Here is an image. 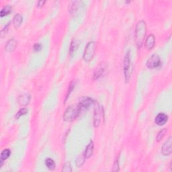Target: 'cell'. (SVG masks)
I'll list each match as a JSON object with an SVG mask.
<instances>
[{"label": "cell", "instance_id": "cell-24", "mask_svg": "<svg viewBox=\"0 0 172 172\" xmlns=\"http://www.w3.org/2000/svg\"><path fill=\"white\" fill-rule=\"evenodd\" d=\"M75 82H72L71 83H70V85H69V89H68V91H67V96H66V99H65V100L64 101H66L67 98H68V97L71 94V91L72 90H73V88L75 87Z\"/></svg>", "mask_w": 172, "mask_h": 172}, {"label": "cell", "instance_id": "cell-16", "mask_svg": "<svg viewBox=\"0 0 172 172\" xmlns=\"http://www.w3.org/2000/svg\"><path fill=\"white\" fill-rule=\"evenodd\" d=\"M11 154L10 150L8 149H4L1 153V156H0V162H1V165L0 166H2L3 163H4V161L6 160L7 159L10 157V155Z\"/></svg>", "mask_w": 172, "mask_h": 172}, {"label": "cell", "instance_id": "cell-22", "mask_svg": "<svg viewBox=\"0 0 172 172\" xmlns=\"http://www.w3.org/2000/svg\"><path fill=\"white\" fill-rule=\"evenodd\" d=\"M62 171L64 172H71L72 169H71V165H70V163L68 162L64 163V165L63 167V169H62Z\"/></svg>", "mask_w": 172, "mask_h": 172}, {"label": "cell", "instance_id": "cell-20", "mask_svg": "<svg viewBox=\"0 0 172 172\" xmlns=\"http://www.w3.org/2000/svg\"><path fill=\"white\" fill-rule=\"evenodd\" d=\"M166 132H167V130L165 128H163L162 129V130L159 132V133L157 136V141L158 142H159L163 138V136H165Z\"/></svg>", "mask_w": 172, "mask_h": 172}, {"label": "cell", "instance_id": "cell-5", "mask_svg": "<svg viewBox=\"0 0 172 172\" xmlns=\"http://www.w3.org/2000/svg\"><path fill=\"white\" fill-rule=\"evenodd\" d=\"M161 65V59L159 55H153L150 57L148 59L147 62V67L149 69H155Z\"/></svg>", "mask_w": 172, "mask_h": 172}, {"label": "cell", "instance_id": "cell-17", "mask_svg": "<svg viewBox=\"0 0 172 172\" xmlns=\"http://www.w3.org/2000/svg\"><path fill=\"white\" fill-rule=\"evenodd\" d=\"M11 12H12V7L9 5H5L1 9V12H0V16H1V17H4V16L10 14Z\"/></svg>", "mask_w": 172, "mask_h": 172}, {"label": "cell", "instance_id": "cell-7", "mask_svg": "<svg viewBox=\"0 0 172 172\" xmlns=\"http://www.w3.org/2000/svg\"><path fill=\"white\" fill-rule=\"evenodd\" d=\"M93 104V99L89 98V97H83L81 98L80 101L78 104V106L79 107L81 111L83 110H86L90 107L91 104Z\"/></svg>", "mask_w": 172, "mask_h": 172}, {"label": "cell", "instance_id": "cell-28", "mask_svg": "<svg viewBox=\"0 0 172 172\" xmlns=\"http://www.w3.org/2000/svg\"><path fill=\"white\" fill-rule=\"evenodd\" d=\"M44 4H45V1H39L37 4V7H41L43 6V5H44Z\"/></svg>", "mask_w": 172, "mask_h": 172}, {"label": "cell", "instance_id": "cell-6", "mask_svg": "<svg viewBox=\"0 0 172 172\" xmlns=\"http://www.w3.org/2000/svg\"><path fill=\"white\" fill-rule=\"evenodd\" d=\"M172 151V138L171 136H169V139L167 140L165 143L163 144L162 149H161V152L163 155L165 156H168L171 153Z\"/></svg>", "mask_w": 172, "mask_h": 172}, {"label": "cell", "instance_id": "cell-9", "mask_svg": "<svg viewBox=\"0 0 172 172\" xmlns=\"http://www.w3.org/2000/svg\"><path fill=\"white\" fill-rule=\"evenodd\" d=\"M155 44V37L153 34H149L145 40V47L147 50H151Z\"/></svg>", "mask_w": 172, "mask_h": 172}, {"label": "cell", "instance_id": "cell-3", "mask_svg": "<svg viewBox=\"0 0 172 172\" xmlns=\"http://www.w3.org/2000/svg\"><path fill=\"white\" fill-rule=\"evenodd\" d=\"M130 52L128 51L126 53L123 61V69L125 78L126 82H128L130 79V75L132 73L131 70V61H130Z\"/></svg>", "mask_w": 172, "mask_h": 172}, {"label": "cell", "instance_id": "cell-15", "mask_svg": "<svg viewBox=\"0 0 172 172\" xmlns=\"http://www.w3.org/2000/svg\"><path fill=\"white\" fill-rule=\"evenodd\" d=\"M22 23V16L20 13H17L14 16L13 19V24L16 28H19Z\"/></svg>", "mask_w": 172, "mask_h": 172}, {"label": "cell", "instance_id": "cell-10", "mask_svg": "<svg viewBox=\"0 0 172 172\" xmlns=\"http://www.w3.org/2000/svg\"><path fill=\"white\" fill-rule=\"evenodd\" d=\"M17 47V41L14 39L8 40L5 46V50L8 53H12Z\"/></svg>", "mask_w": 172, "mask_h": 172}, {"label": "cell", "instance_id": "cell-2", "mask_svg": "<svg viewBox=\"0 0 172 172\" xmlns=\"http://www.w3.org/2000/svg\"><path fill=\"white\" fill-rule=\"evenodd\" d=\"M81 110L79 107L78 106V105L77 106H69L67 108L64 113L63 119L66 122H72V121H73L77 118Z\"/></svg>", "mask_w": 172, "mask_h": 172}, {"label": "cell", "instance_id": "cell-13", "mask_svg": "<svg viewBox=\"0 0 172 172\" xmlns=\"http://www.w3.org/2000/svg\"><path fill=\"white\" fill-rule=\"evenodd\" d=\"M105 71H106V66L104 64H101L98 67V68L97 69L95 72L93 73V79H98V78L102 77L104 75Z\"/></svg>", "mask_w": 172, "mask_h": 172}, {"label": "cell", "instance_id": "cell-19", "mask_svg": "<svg viewBox=\"0 0 172 172\" xmlns=\"http://www.w3.org/2000/svg\"><path fill=\"white\" fill-rule=\"evenodd\" d=\"M85 159L86 158L84 153H83V154L78 156V157L76 159V165L78 168H80V167H82L83 165V163H85Z\"/></svg>", "mask_w": 172, "mask_h": 172}, {"label": "cell", "instance_id": "cell-27", "mask_svg": "<svg viewBox=\"0 0 172 172\" xmlns=\"http://www.w3.org/2000/svg\"><path fill=\"white\" fill-rule=\"evenodd\" d=\"M41 48H42V46L40 44H39V43H38V44H34V50L35 51H36V52L37 51H40V50H41Z\"/></svg>", "mask_w": 172, "mask_h": 172}, {"label": "cell", "instance_id": "cell-21", "mask_svg": "<svg viewBox=\"0 0 172 172\" xmlns=\"http://www.w3.org/2000/svg\"><path fill=\"white\" fill-rule=\"evenodd\" d=\"M27 112H28V109H27L26 108H23L20 109L18 112V113L16 115V118H19L20 116H22L26 114Z\"/></svg>", "mask_w": 172, "mask_h": 172}, {"label": "cell", "instance_id": "cell-12", "mask_svg": "<svg viewBox=\"0 0 172 172\" xmlns=\"http://www.w3.org/2000/svg\"><path fill=\"white\" fill-rule=\"evenodd\" d=\"M101 111L102 110L99 106L96 107L95 110H94V126L96 127H98L100 123Z\"/></svg>", "mask_w": 172, "mask_h": 172}, {"label": "cell", "instance_id": "cell-8", "mask_svg": "<svg viewBox=\"0 0 172 172\" xmlns=\"http://www.w3.org/2000/svg\"><path fill=\"white\" fill-rule=\"evenodd\" d=\"M168 116L164 113H160L157 116H156L155 119V122L156 125L158 126H163L168 122Z\"/></svg>", "mask_w": 172, "mask_h": 172}, {"label": "cell", "instance_id": "cell-23", "mask_svg": "<svg viewBox=\"0 0 172 172\" xmlns=\"http://www.w3.org/2000/svg\"><path fill=\"white\" fill-rule=\"evenodd\" d=\"M112 171H119V157L116 159L114 165H113Z\"/></svg>", "mask_w": 172, "mask_h": 172}, {"label": "cell", "instance_id": "cell-4", "mask_svg": "<svg viewBox=\"0 0 172 172\" xmlns=\"http://www.w3.org/2000/svg\"><path fill=\"white\" fill-rule=\"evenodd\" d=\"M96 50V42L93 41L89 42L85 47L84 53H83V59L85 61H90L93 58Z\"/></svg>", "mask_w": 172, "mask_h": 172}, {"label": "cell", "instance_id": "cell-14", "mask_svg": "<svg viewBox=\"0 0 172 172\" xmlns=\"http://www.w3.org/2000/svg\"><path fill=\"white\" fill-rule=\"evenodd\" d=\"M93 149H94V145L93 141H90V143H89L87 147L85 148L84 155L85 156L86 159H88L91 157V155H93Z\"/></svg>", "mask_w": 172, "mask_h": 172}, {"label": "cell", "instance_id": "cell-18", "mask_svg": "<svg viewBox=\"0 0 172 172\" xmlns=\"http://www.w3.org/2000/svg\"><path fill=\"white\" fill-rule=\"evenodd\" d=\"M45 165L47 166L48 169H50V170H53L55 168V163L53 159L51 158H47L45 160Z\"/></svg>", "mask_w": 172, "mask_h": 172}, {"label": "cell", "instance_id": "cell-25", "mask_svg": "<svg viewBox=\"0 0 172 172\" xmlns=\"http://www.w3.org/2000/svg\"><path fill=\"white\" fill-rule=\"evenodd\" d=\"M80 3L79 1H73L72 2L73 5H71V8H70V12H75V10H77L78 8V4Z\"/></svg>", "mask_w": 172, "mask_h": 172}, {"label": "cell", "instance_id": "cell-11", "mask_svg": "<svg viewBox=\"0 0 172 172\" xmlns=\"http://www.w3.org/2000/svg\"><path fill=\"white\" fill-rule=\"evenodd\" d=\"M30 101V95L28 93H23L18 97V102L22 106H26Z\"/></svg>", "mask_w": 172, "mask_h": 172}, {"label": "cell", "instance_id": "cell-1", "mask_svg": "<svg viewBox=\"0 0 172 172\" xmlns=\"http://www.w3.org/2000/svg\"><path fill=\"white\" fill-rule=\"evenodd\" d=\"M147 33L146 23L143 20L137 23L135 29V42L138 48H141L145 41Z\"/></svg>", "mask_w": 172, "mask_h": 172}, {"label": "cell", "instance_id": "cell-26", "mask_svg": "<svg viewBox=\"0 0 172 172\" xmlns=\"http://www.w3.org/2000/svg\"><path fill=\"white\" fill-rule=\"evenodd\" d=\"M77 48V45L76 42H72L71 46H70V49H69V53L72 54L74 52L75 50H76V48Z\"/></svg>", "mask_w": 172, "mask_h": 172}]
</instances>
